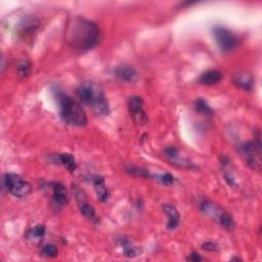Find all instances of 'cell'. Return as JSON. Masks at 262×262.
<instances>
[{
    "label": "cell",
    "mask_w": 262,
    "mask_h": 262,
    "mask_svg": "<svg viewBox=\"0 0 262 262\" xmlns=\"http://www.w3.org/2000/svg\"><path fill=\"white\" fill-rule=\"evenodd\" d=\"M200 208L204 214L208 215L210 218L215 220L221 227L227 231H233L236 227L233 216L226 211L223 207L211 202L209 200H202L200 203Z\"/></svg>",
    "instance_id": "cell-5"
},
{
    "label": "cell",
    "mask_w": 262,
    "mask_h": 262,
    "mask_svg": "<svg viewBox=\"0 0 262 262\" xmlns=\"http://www.w3.org/2000/svg\"><path fill=\"white\" fill-rule=\"evenodd\" d=\"M54 98L58 105L59 114L65 122L71 126L84 127L87 125V117L81 105L75 99L55 88L52 89Z\"/></svg>",
    "instance_id": "cell-2"
},
{
    "label": "cell",
    "mask_w": 262,
    "mask_h": 262,
    "mask_svg": "<svg viewBox=\"0 0 262 262\" xmlns=\"http://www.w3.org/2000/svg\"><path fill=\"white\" fill-rule=\"evenodd\" d=\"M204 258L202 257V256H201L198 252H192L191 253V255L188 257V260H190V261H202Z\"/></svg>",
    "instance_id": "cell-26"
},
{
    "label": "cell",
    "mask_w": 262,
    "mask_h": 262,
    "mask_svg": "<svg viewBox=\"0 0 262 262\" xmlns=\"http://www.w3.org/2000/svg\"><path fill=\"white\" fill-rule=\"evenodd\" d=\"M45 233H46V228L43 225H37L27 232L26 238L30 243L39 244L44 238Z\"/></svg>",
    "instance_id": "cell-18"
},
{
    "label": "cell",
    "mask_w": 262,
    "mask_h": 262,
    "mask_svg": "<svg viewBox=\"0 0 262 262\" xmlns=\"http://www.w3.org/2000/svg\"><path fill=\"white\" fill-rule=\"evenodd\" d=\"M73 192H74V196H75L76 201L78 203V207L80 209V212H81L86 218H88L90 220H94L96 218V213H95L94 208L87 201L85 193L77 186L73 187Z\"/></svg>",
    "instance_id": "cell-10"
},
{
    "label": "cell",
    "mask_w": 262,
    "mask_h": 262,
    "mask_svg": "<svg viewBox=\"0 0 262 262\" xmlns=\"http://www.w3.org/2000/svg\"><path fill=\"white\" fill-rule=\"evenodd\" d=\"M164 213L168 217V223H167V229L172 231L175 230L179 226V221H180V216L179 212L176 209V207L172 204H163L162 206Z\"/></svg>",
    "instance_id": "cell-15"
},
{
    "label": "cell",
    "mask_w": 262,
    "mask_h": 262,
    "mask_svg": "<svg viewBox=\"0 0 262 262\" xmlns=\"http://www.w3.org/2000/svg\"><path fill=\"white\" fill-rule=\"evenodd\" d=\"M32 73V64L29 59H22L17 65V75L21 78H27Z\"/></svg>",
    "instance_id": "cell-21"
},
{
    "label": "cell",
    "mask_w": 262,
    "mask_h": 262,
    "mask_svg": "<svg viewBox=\"0 0 262 262\" xmlns=\"http://www.w3.org/2000/svg\"><path fill=\"white\" fill-rule=\"evenodd\" d=\"M41 253L43 256L53 258L58 255V249L54 244H46L45 246H43Z\"/></svg>",
    "instance_id": "cell-23"
},
{
    "label": "cell",
    "mask_w": 262,
    "mask_h": 262,
    "mask_svg": "<svg viewBox=\"0 0 262 262\" xmlns=\"http://www.w3.org/2000/svg\"><path fill=\"white\" fill-rule=\"evenodd\" d=\"M156 179H158L161 184L165 186H172L175 183V178L170 173H164V174H159L155 176Z\"/></svg>",
    "instance_id": "cell-24"
},
{
    "label": "cell",
    "mask_w": 262,
    "mask_h": 262,
    "mask_svg": "<svg viewBox=\"0 0 262 262\" xmlns=\"http://www.w3.org/2000/svg\"><path fill=\"white\" fill-rule=\"evenodd\" d=\"M92 183H93L95 193H96L98 200L100 201V202H107L110 198V192L106 186L104 177L99 176V175H95L92 177Z\"/></svg>",
    "instance_id": "cell-13"
},
{
    "label": "cell",
    "mask_w": 262,
    "mask_h": 262,
    "mask_svg": "<svg viewBox=\"0 0 262 262\" xmlns=\"http://www.w3.org/2000/svg\"><path fill=\"white\" fill-rule=\"evenodd\" d=\"M54 160H55V163H58L60 165H63L70 172H75L77 167H78V164L76 162V159L71 154H68V153L55 155L54 156Z\"/></svg>",
    "instance_id": "cell-17"
},
{
    "label": "cell",
    "mask_w": 262,
    "mask_h": 262,
    "mask_svg": "<svg viewBox=\"0 0 262 262\" xmlns=\"http://www.w3.org/2000/svg\"><path fill=\"white\" fill-rule=\"evenodd\" d=\"M164 157L166 158L169 163H171L176 167L189 169V170L197 169V166L192 162V161L189 158L181 155L175 147H167L164 150Z\"/></svg>",
    "instance_id": "cell-9"
},
{
    "label": "cell",
    "mask_w": 262,
    "mask_h": 262,
    "mask_svg": "<svg viewBox=\"0 0 262 262\" xmlns=\"http://www.w3.org/2000/svg\"><path fill=\"white\" fill-rule=\"evenodd\" d=\"M239 151L249 168L257 172L261 170V136L259 130L254 139L241 145Z\"/></svg>",
    "instance_id": "cell-4"
},
{
    "label": "cell",
    "mask_w": 262,
    "mask_h": 262,
    "mask_svg": "<svg viewBox=\"0 0 262 262\" xmlns=\"http://www.w3.org/2000/svg\"><path fill=\"white\" fill-rule=\"evenodd\" d=\"M115 76L125 83H135L139 78L137 71L134 68L127 65L119 66L118 68H116Z\"/></svg>",
    "instance_id": "cell-11"
},
{
    "label": "cell",
    "mask_w": 262,
    "mask_h": 262,
    "mask_svg": "<svg viewBox=\"0 0 262 262\" xmlns=\"http://www.w3.org/2000/svg\"><path fill=\"white\" fill-rule=\"evenodd\" d=\"M66 42L78 53L95 48L102 41V30L92 21L81 16L72 17L66 28Z\"/></svg>",
    "instance_id": "cell-1"
},
{
    "label": "cell",
    "mask_w": 262,
    "mask_h": 262,
    "mask_svg": "<svg viewBox=\"0 0 262 262\" xmlns=\"http://www.w3.org/2000/svg\"><path fill=\"white\" fill-rule=\"evenodd\" d=\"M224 79V74L217 70H208L201 74L198 79V83L203 85H215Z\"/></svg>",
    "instance_id": "cell-14"
},
{
    "label": "cell",
    "mask_w": 262,
    "mask_h": 262,
    "mask_svg": "<svg viewBox=\"0 0 262 262\" xmlns=\"http://www.w3.org/2000/svg\"><path fill=\"white\" fill-rule=\"evenodd\" d=\"M3 186L9 194L16 198H26L32 193V186L21 175L15 173H5Z\"/></svg>",
    "instance_id": "cell-6"
},
{
    "label": "cell",
    "mask_w": 262,
    "mask_h": 262,
    "mask_svg": "<svg viewBox=\"0 0 262 262\" xmlns=\"http://www.w3.org/2000/svg\"><path fill=\"white\" fill-rule=\"evenodd\" d=\"M202 248L204 249V250H207V251H213V252H215V251H218L219 250V246L216 244V243H214V242H205V243L204 244H202Z\"/></svg>",
    "instance_id": "cell-25"
},
{
    "label": "cell",
    "mask_w": 262,
    "mask_h": 262,
    "mask_svg": "<svg viewBox=\"0 0 262 262\" xmlns=\"http://www.w3.org/2000/svg\"><path fill=\"white\" fill-rule=\"evenodd\" d=\"M126 171L131 174V175H134V176H137V177H145V178H152L153 175L150 173L149 170L145 169V168H140V167H137V166H128L126 168Z\"/></svg>",
    "instance_id": "cell-22"
},
{
    "label": "cell",
    "mask_w": 262,
    "mask_h": 262,
    "mask_svg": "<svg viewBox=\"0 0 262 262\" xmlns=\"http://www.w3.org/2000/svg\"><path fill=\"white\" fill-rule=\"evenodd\" d=\"M216 44L221 52H232L238 46V38L225 27L216 26L212 30Z\"/></svg>",
    "instance_id": "cell-7"
},
{
    "label": "cell",
    "mask_w": 262,
    "mask_h": 262,
    "mask_svg": "<svg viewBox=\"0 0 262 262\" xmlns=\"http://www.w3.org/2000/svg\"><path fill=\"white\" fill-rule=\"evenodd\" d=\"M233 81L238 87L245 90H251L254 85L252 77L249 74H245V73H240L235 75Z\"/></svg>",
    "instance_id": "cell-19"
},
{
    "label": "cell",
    "mask_w": 262,
    "mask_h": 262,
    "mask_svg": "<svg viewBox=\"0 0 262 262\" xmlns=\"http://www.w3.org/2000/svg\"><path fill=\"white\" fill-rule=\"evenodd\" d=\"M145 103L143 97L138 95H133L128 98L127 107L130 116L134 122L139 126H145L148 123V115L144 109Z\"/></svg>",
    "instance_id": "cell-8"
},
{
    "label": "cell",
    "mask_w": 262,
    "mask_h": 262,
    "mask_svg": "<svg viewBox=\"0 0 262 262\" xmlns=\"http://www.w3.org/2000/svg\"><path fill=\"white\" fill-rule=\"evenodd\" d=\"M50 186L54 202L60 206L67 205L69 203V195L67 188L62 183H59V181H52Z\"/></svg>",
    "instance_id": "cell-12"
},
{
    "label": "cell",
    "mask_w": 262,
    "mask_h": 262,
    "mask_svg": "<svg viewBox=\"0 0 262 262\" xmlns=\"http://www.w3.org/2000/svg\"><path fill=\"white\" fill-rule=\"evenodd\" d=\"M194 108H195L196 112H198L201 115L213 116V114H214V111L211 109V107L208 105V103L203 98L196 99L195 103H194Z\"/></svg>",
    "instance_id": "cell-20"
},
{
    "label": "cell",
    "mask_w": 262,
    "mask_h": 262,
    "mask_svg": "<svg viewBox=\"0 0 262 262\" xmlns=\"http://www.w3.org/2000/svg\"><path fill=\"white\" fill-rule=\"evenodd\" d=\"M118 245L123 249V255L129 258H134L142 252V250L136 247L129 239L125 237H120L118 239Z\"/></svg>",
    "instance_id": "cell-16"
},
{
    "label": "cell",
    "mask_w": 262,
    "mask_h": 262,
    "mask_svg": "<svg viewBox=\"0 0 262 262\" xmlns=\"http://www.w3.org/2000/svg\"><path fill=\"white\" fill-rule=\"evenodd\" d=\"M80 103L88 106L98 116H108L110 106L107 96L99 85L93 82H85L79 85L76 90Z\"/></svg>",
    "instance_id": "cell-3"
}]
</instances>
